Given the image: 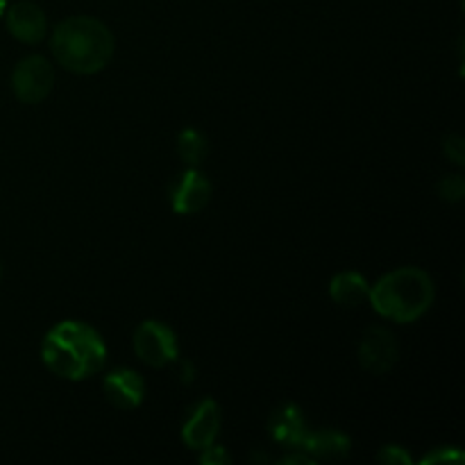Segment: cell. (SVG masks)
Listing matches in <instances>:
<instances>
[{
	"label": "cell",
	"mask_w": 465,
	"mask_h": 465,
	"mask_svg": "<svg viewBox=\"0 0 465 465\" xmlns=\"http://www.w3.org/2000/svg\"><path fill=\"white\" fill-rule=\"evenodd\" d=\"M41 361L59 380H89L107 363V343L86 322L62 321L41 341Z\"/></svg>",
	"instance_id": "obj_1"
},
{
	"label": "cell",
	"mask_w": 465,
	"mask_h": 465,
	"mask_svg": "<svg viewBox=\"0 0 465 465\" xmlns=\"http://www.w3.org/2000/svg\"><path fill=\"white\" fill-rule=\"evenodd\" d=\"M112 30L94 16H71L57 23L50 35V53L54 62L75 75H95L104 71L114 57Z\"/></svg>",
	"instance_id": "obj_2"
},
{
	"label": "cell",
	"mask_w": 465,
	"mask_h": 465,
	"mask_svg": "<svg viewBox=\"0 0 465 465\" xmlns=\"http://www.w3.org/2000/svg\"><path fill=\"white\" fill-rule=\"evenodd\" d=\"M436 300L434 280L418 266H402L386 272L371 286L368 302L386 321L409 325L425 316Z\"/></svg>",
	"instance_id": "obj_3"
},
{
	"label": "cell",
	"mask_w": 465,
	"mask_h": 465,
	"mask_svg": "<svg viewBox=\"0 0 465 465\" xmlns=\"http://www.w3.org/2000/svg\"><path fill=\"white\" fill-rule=\"evenodd\" d=\"M134 352L145 366L166 368L180 359V341L168 325L159 321H143L134 331Z\"/></svg>",
	"instance_id": "obj_4"
},
{
	"label": "cell",
	"mask_w": 465,
	"mask_h": 465,
	"mask_svg": "<svg viewBox=\"0 0 465 465\" xmlns=\"http://www.w3.org/2000/svg\"><path fill=\"white\" fill-rule=\"evenodd\" d=\"M14 95L21 100L23 104H39L53 94L54 86V68L41 54H30V57L21 59L14 66L12 77H9Z\"/></svg>",
	"instance_id": "obj_5"
},
{
	"label": "cell",
	"mask_w": 465,
	"mask_h": 465,
	"mask_svg": "<svg viewBox=\"0 0 465 465\" xmlns=\"http://www.w3.org/2000/svg\"><path fill=\"white\" fill-rule=\"evenodd\" d=\"M359 363L371 375H386L400 359L398 339L386 327H368L357 348Z\"/></svg>",
	"instance_id": "obj_6"
},
{
	"label": "cell",
	"mask_w": 465,
	"mask_h": 465,
	"mask_svg": "<svg viewBox=\"0 0 465 465\" xmlns=\"http://www.w3.org/2000/svg\"><path fill=\"white\" fill-rule=\"evenodd\" d=\"M171 207L177 216H193L212 203V182L198 168H189L171 184Z\"/></svg>",
	"instance_id": "obj_7"
},
{
	"label": "cell",
	"mask_w": 465,
	"mask_h": 465,
	"mask_svg": "<svg viewBox=\"0 0 465 465\" xmlns=\"http://www.w3.org/2000/svg\"><path fill=\"white\" fill-rule=\"evenodd\" d=\"M223 427V411L216 400L204 398L191 411L189 420L182 427V443L189 450H204L218 440Z\"/></svg>",
	"instance_id": "obj_8"
},
{
	"label": "cell",
	"mask_w": 465,
	"mask_h": 465,
	"mask_svg": "<svg viewBox=\"0 0 465 465\" xmlns=\"http://www.w3.org/2000/svg\"><path fill=\"white\" fill-rule=\"evenodd\" d=\"M103 393L104 400L112 404L114 409L121 411H132V409L141 407L145 400V381L132 368H118V371L109 372L103 380Z\"/></svg>",
	"instance_id": "obj_9"
},
{
	"label": "cell",
	"mask_w": 465,
	"mask_h": 465,
	"mask_svg": "<svg viewBox=\"0 0 465 465\" xmlns=\"http://www.w3.org/2000/svg\"><path fill=\"white\" fill-rule=\"evenodd\" d=\"M5 18H7L9 35L21 44H39L48 35V18L44 9L30 0H21L5 9Z\"/></svg>",
	"instance_id": "obj_10"
},
{
	"label": "cell",
	"mask_w": 465,
	"mask_h": 465,
	"mask_svg": "<svg viewBox=\"0 0 465 465\" xmlns=\"http://www.w3.org/2000/svg\"><path fill=\"white\" fill-rule=\"evenodd\" d=\"M307 431V418H304L302 409L298 404H282L268 418V434H271V439L277 445H284L289 450L300 448Z\"/></svg>",
	"instance_id": "obj_11"
},
{
	"label": "cell",
	"mask_w": 465,
	"mask_h": 465,
	"mask_svg": "<svg viewBox=\"0 0 465 465\" xmlns=\"http://www.w3.org/2000/svg\"><path fill=\"white\" fill-rule=\"evenodd\" d=\"M300 450H304L313 461H343L352 452V440L336 430L307 431Z\"/></svg>",
	"instance_id": "obj_12"
},
{
	"label": "cell",
	"mask_w": 465,
	"mask_h": 465,
	"mask_svg": "<svg viewBox=\"0 0 465 465\" xmlns=\"http://www.w3.org/2000/svg\"><path fill=\"white\" fill-rule=\"evenodd\" d=\"M368 295H371V284L361 272L345 271L331 277L330 298L339 307H359V304L368 302Z\"/></svg>",
	"instance_id": "obj_13"
},
{
	"label": "cell",
	"mask_w": 465,
	"mask_h": 465,
	"mask_svg": "<svg viewBox=\"0 0 465 465\" xmlns=\"http://www.w3.org/2000/svg\"><path fill=\"white\" fill-rule=\"evenodd\" d=\"M177 154L189 168H198L209 154V141L198 127H186L177 136Z\"/></svg>",
	"instance_id": "obj_14"
},
{
	"label": "cell",
	"mask_w": 465,
	"mask_h": 465,
	"mask_svg": "<svg viewBox=\"0 0 465 465\" xmlns=\"http://www.w3.org/2000/svg\"><path fill=\"white\" fill-rule=\"evenodd\" d=\"M436 193H439L440 200L445 203H461L465 198V180L459 173H452V175H445L443 180L436 186Z\"/></svg>",
	"instance_id": "obj_15"
},
{
	"label": "cell",
	"mask_w": 465,
	"mask_h": 465,
	"mask_svg": "<svg viewBox=\"0 0 465 465\" xmlns=\"http://www.w3.org/2000/svg\"><path fill=\"white\" fill-rule=\"evenodd\" d=\"M465 459L463 450L457 445H440L434 448L431 452H427L420 459V465H448V463H461Z\"/></svg>",
	"instance_id": "obj_16"
},
{
	"label": "cell",
	"mask_w": 465,
	"mask_h": 465,
	"mask_svg": "<svg viewBox=\"0 0 465 465\" xmlns=\"http://www.w3.org/2000/svg\"><path fill=\"white\" fill-rule=\"evenodd\" d=\"M377 461L384 465H411L413 457L407 448H402V445H384V448L377 452Z\"/></svg>",
	"instance_id": "obj_17"
},
{
	"label": "cell",
	"mask_w": 465,
	"mask_h": 465,
	"mask_svg": "<svg viewBox=\"0 0 465 465\" xmlns=\"http://www.w3.org/2000/svg\"><path fill=\"white\" fill-rule=\"evenodd\" d=\"M443 153L445 157L450 159V162L454 163V166H463L465 163V141L461 134H457V132H452V134H448L443 139Z\"/></svg>",
	"instance_id": "obj_18"
},
{
	"label": "cell",
	"mask_w": 465,
	"mask_h": 465,
	"mask_svg": "<svg viewBox=\"0 0 465 465\" xmlns=\"http://www.w3.org/2000/svg\"><path fill=\"white\" fill-rule=\"evenodd\" d=\"M198 461L203 465H227L232 461V457H230V452L223 448V445L213 443V445H209V448L200 450Z\"/></svg>",
	"instance_id": "obj_19"
},
{
	"label": "cell",
	"mask_w": 465,
	"mask_h": 465,
	"mask_svg": "<svg viewBox=\"0 0 465 465\" xmlns=\"http://www.w3.org/2000/svg\"><path fill=\"white\" fill-rule=\"evenodd\" d=\"M5 9H7V0H0V16L5 14Z\"/></svg>",
	"instance_id": "obj_20"
}]
</instances>
